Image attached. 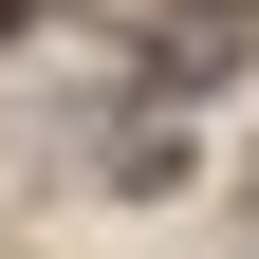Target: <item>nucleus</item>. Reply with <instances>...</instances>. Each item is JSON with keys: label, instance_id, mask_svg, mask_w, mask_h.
I'll list each match as a JSON object with an SVG mask.
<instances>
[{"label": "nucleus", "instance_id": "nucleus-1", "mask_svg": "<svg viewBox=\"0 0 259 259\" xmlns=\"http://www.w3.org/2000/svg\"><path fill=\"white\" fill-rule=\"evenodd\" d=\"M0 37H37V0H0Z\"/></svg>", "mask_w": 259, "mask_h": 259}]
</instances>
